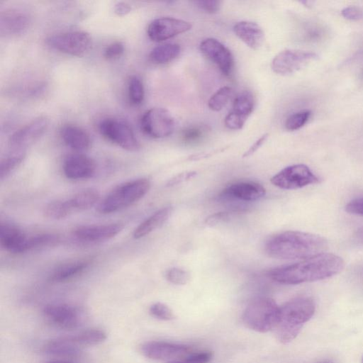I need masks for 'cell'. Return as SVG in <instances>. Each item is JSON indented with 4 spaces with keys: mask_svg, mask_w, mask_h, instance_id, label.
<instances>
[{
    "mask_svg": "<svg viewBox=\"0 0 363 363\" xmlns=\"http://www.w3.org/2000/svg\"><path fill=\"white\" fill-rule=\"evenodd\" d=\"M344 267L345 262L340 257L323 252L294 264L272 269L268 275L279 284L294 285L330 278L342 272Z\"/></svg>",
    "mask_w": 363,
    "mask_h": 363,
    "instance_id": "6da1fadb",
    "label": "cell"
},
{
    "mask_svg": "<svg viewBox=\"0 0 363 363\" xmlns=\"http://www.w3.org/2000/svg\"><path fill=\"white\" fill-rule=\"evenodd\" d=\"M327 248L325 238L296 230L276 234L265 245V251L269 257L281 259H304L325 252Z\"/></svg>",
    "mask_w": 363,
    "mask_h": 363,
    "instance_id": "7a4b0ae2",
    "label": "cell"
},
{
    "mask_svg": "<svg viewBox=\"0 0 363 363\" xmlns=\"http://www.w3.org/2000/svg\"><path fill=\"white\" fill-rule=\"evenodd\" d=\"M315 310V303L310 297H296L285 303L279 307L278 320L272 330L276 338L283 344L291 342L312 318Z\"/></svg>",
    "mask_w": 363,
    "mask_h": 363,
    "instance_id": "3957f363",
    "label": "cell"
},
{
    "mask_svg": "<svg viewBox=\"0 0 363 363\" xmlns=\"http://www.w3.org/2000/svg\"><path fill=\"white\" fill-rule=\"evenodd\" d=\"M150 182L138 178L120 184L99 202L97 211L108 214L123 209L141 199L149 191Z\"/></svg>",
    "mask_w": 363,
    "mask_h": 363,
    "instance_id": "277c9868",
    "label": "cell"
},
{
    "mask_svg": "<svg viewBox=\"0 0 363 363\" xmlns=\"http://www.w3.org/2000/svg\"><path fill=\"white\" fill-rule=\"evenodd\" d=\"M279 306L269 297H258L245 308L242 319L245 326L259 333L273 330L279 318Z\"/></svg>",
    "mask_w": 363,
    "mask_h": 363,
    "instance_id": "5b68a950",
    "label": "cell"
},
{
    "mask_svg": "<svg viewBox=\"0 0 363 363\" xmlns=\"http://www.w3.org/2000/svg\"><path fill=\"white\" fill-rule=\"evenodd\" d=\"M271 183L282 189H297L319 183L320 179L303 164L288 166L270 179Z\"/></svg>",
    "mask_w": 363,
    "mask_h": 363,
    "instance_id": "8992f818",
    "label": "cell"
},
{
    "mask_svg": "<svg viewBox=\"0 0 363 363\" xmlns=\"http://www.w3.org/2000/svg\"><path fill=\"white\" fill-rule=\"evenodd\" d=\"M99 129L104 138L124 150L134 152L140 149V143L132 128L122 120L104 118L99 123Z\"/></svg>",
    "mask_w": 363,
    "mask_h": 363,
    "instance_id": "52a82bcc",
    "label": "cell"
},
{
    "mask_svg": "<svg viewBox=\"0 0 363 363\" xmlns=\"http://www.w3.org/2000/svg\"><path fill=\"white\" fill-rule=\"evenodd\" d=\"M46 43L60 52L79 57L90 49L91 37L84 31H70L50 36Z\"/></svg>",
    "mask_w": 363,
    "mask_h": 363,
    "instance_id": "ba28073f",
    "label": "cell"
},
{
    "mask_svg": "<svg viewBox=\"0 0 363 363\" xmlns=\"http://www.w3.org/2000/svg\"><path fill=\"white\" fill-rule=\"evenodd\" d=\"M143 133L152 138H164L170 135L175 122L171 113L165 108L155 107L146 111L140 121Z\"/></svg>",
    "mask_w": 363,
    "mask_h": 363,
    "instance_id": "9c48e42d",
    "label": "cell"
},
{
    "mask_svg": "<svg viewBox=\"0 0 363 363\" xmlns=\"http://www.w3.org/2000/svg\"><path fill=\"white\" fill-rule=\"evenodd\" d=\"M140 350L146 357L167 363L182 360L196 352L189 345L157 340L145 342Z\"/></svg>",
    "mask_w": 363,
    "mask_h": 363,
    "instance_id": "30bf717a",
    "label": "cell"
},
{
    "mask_svg": "<svg viewBox=\"0 0 363 363\" xmlns=\"http://www.w3.org/2000/svg\"><path fill=\"white\" fill-rule=\"evenodd\" d=\"M316 58L317 55L312 52L286 49L274 56L271 68L274 73L286 76L299 71Z\"/></svg>",
    "mask_w": 363,
    "mask_h": 363,
    "instance_id": "8fae6325",
    "label": "cell"
},
{
    "mask_svg": "<svg viewBox=\"0 0 363 363\" xmlns=\"http://www.w3.org/2000/svg\"><path fill=\"white\" fill-rule=\"evenodd\" d=\"M191 28V24L188 21L171 17H162L150 22L147 33L151 40L162 42L187 32Z\"/></svg>",
    "mask_w": 363,
    "mask_h": 363,
    "instance_id": "7c38bea8",
    "label": "cell"
},
{
    "mask_svg": "<svg viewBox=\"0 0 363 363\" xmlns=\"http://www.w3.org/2000/svg\"><path fill=\"white\" fill-rule=\"evenodd\" d=\"M200 50L223 74L229 76L232 73L234 66L233 55L219 40L212 38L203 40L200 44Z\"/></svg>",
    "mask_w": 363,
    "mask_h": 363,
    "instance_id": "4fadbf2b",
    "label": "cell"
},
{
    "mask_svg": "<svg viewBox=\"0 0 363 363\" xmlns=\"http://www.w3.org/2000/svg\"><path fill=\"white\" fill-rule=\"evenodd\" d=\"M45 317L53 325L65 330L77 328L82 321L80 311L67 304H50L43 309Z\"/></svg>",
    "mask_w": 363,
    "mask_h": 363,
    "instance_id": "5bb4252c",
    "label": "cell"
},
{
    "mask_svg": "<svg viewBox=\"0 0 363 363\" xmlns=\"http://www.w3.org/2000/svg\"><path fill=\"white\" fill-rule=\"evenodd\" d=\"M48 125L45 117H39L11 135L9 145L13 150L24 149L38 140L45 132Z\"/></svg>",
    "mask_w": 363,
    "mask_h": 363,
    "instance_id": "9a60e30c",
    "label": "cell"
},
{
    "mask_svg": "<svg viewBox=\"0 0 363 363\" xmlns=\"http://www.w3.org/2000/svg\"><path fill=\"white\" fill-rule=\"evenodd\" d=\"M62 169L65 177L69 179H86L92 177L94 174L96 164L87 155L74 153L65 157Z\"/></svg>",
    "mask_w": 363,
    "mask_h": 363,
    "instance_id": "2e32d148",
    "label": "cell"
},
{
    "mask_svg": "<svg viewBox=\"0 0 363 363\" xmlns=\"http://www.w3.org/2000/svg\"><path fill=\"white\" fill-rule=\"evenodd\" d=\"M254 99L249 92L240 93L235 99L233 109L225 116V125L230 130H240L254 108Z\"/></svg>",
    "mask_w": 363,
    "mask_h": 363,
    "instance_id": "e0dca14e",
    "label": "cell"
},
{
    "mask_svg": "<svg viewBox=\"0 0 363 363\" xmlns=\"http://www.w3.org/2000/svg\"><path fill=\"white\" fill-rule=\"evenodd\" d=\"M28 238L15 224L7 222L1 223V245L9 252L19 254L28 251Z\"/></svg>",
    "mask_w": 363,
    "mask_h": 363,
    "instance_id": "ac0fdd59",
    "label": "cell"
},
{
    "mask_svg": "<svg viewBox=\"0 0 363 363\" xmlns=\"http://www.w3.org/2000/svg\"><path fill=\"white\" fill-rule=\"evenodd\" d=\"M122 223L82 225L74 230V236L86 242H101L113 238L122 231Z\"/></svg>",
    "mask_w": 363,
    "mask_h": 363,
    "instance_id": "d6986e66",
    "label": "cell"
},
{
    "mask_svg": "<svg viewBox=\"0 0 363 363\" xmlns=\"http://www.w3.org/2000/svg\"><path fill=\"white\" fill-rule=\"evenodd\" d=\"M30 18L25 11L11 9L1 14L0 28L1 35H18L25 32L29 26Z\"/></svg>",
    "mask_w": 363,
    "mask_h": 363,
    "instance_id": "ffe728a7",
    "label": "cell"
},
{
    "mask_svg": "<svg viewBox=\"0 0 363 363\" xmlns=\"http://www.w3.org/2000/svg\"><path fill=\"white\" fill-rule=\"evenodd\" d=\"M266 190L260 184L242 182L233 184L221 192V196L244 201H255L264 196Z\"/></svg>",
    "mask_w": 363,
    "mask_h": 363,
    "instance_id": "44dd1931",
    "label": "cell"
},
{
    "mask_svg": "<svg viewBox=\"0 0 363 363\" xmlns=\"http://www.w3.org/2000/svg\"><path fill=\"white\" fill-rule=\"evenodd\" d=\"M235 35L246 45L255 50H259L264 43V33L256 23L252 21H240L233 28Z\"/></svg>",
    "mask_w": 363,
    "mask_h": 363,
    "instance_id": "7402d4cb",
    "label": "cell"
},
{
    "mask_svg": "<svg viewBox=\"0 0 363 363\" xmlns=\"http://www.w3.org/2000/svg\"><path fill=\"white\" fill-rule=\"evenodd\" d=\"M60 133L64 143L74 150L84 151L90 147L89 135L79 126L66 124L61 128Z\"/></svg>",
    "mask_w": 363,
    "mask_h": 363,
    "instance_id": "603a6c76",
    "label": "cell"
},
{
    "mask_svg": "<svg viewBox=\"0 0 363 363\" xmlns=\"http://www.w3.org/2000/svg\"><path fill=\"white\" fill-rule=\"evenodd\" d=\"M172 210V206H165L155 211L134 230L133 238L140 239L160 228L170 218Z\"/></svg>",
    "mask_w": 363,
    "mask_h": 363,
    "instance_id": "cb8c5ba5",
    "label": "cell"
},
{
    "mask_svg": "<svg viewBox=\"0 0 363 363\" xmlns=\"http://www.w3.org/2000/svg\"><path fill=\"white\" fill-rule=\"evenodd\" d=\"M80 346L72 337H60L48 341L43 347L47 354L58 357L75 356L81 351Z\"/></svg>",
    "mask_w": 363,
    "mask_h": 363,
    "instance_id": "d4e9b609",
    "label": "cell"
},
{
    "mask_svg": "<svg viewBox=\"0 0 363 363\" xmlns=\"http://www.w3.org/2000/svg\"><path fill=\"white\" fill-rule=\"evenodd\" d=\"M91 261L88 259H77L58 267L50 277L52 281L62 282L80 275L85 271Z\"/></svg>",
    "mask_w": 363,
    "mask_h": 363,
    "instance_id": "484cf974",
    "label": "cell"
},
{
    "mask_svg": "<svg viewBox=\"0 0 363 363\" xmlns=\"http://www.w3.org/2000/svg\"><path fill=\"white\" fill-rule=\"evenodd\" d=\"M181 47L176 43H164L155 47L150 53V60L159 65L167 64L177 58Z\"/></svg>",
    "mask_w": 363,
    "mask_h": 363,
    "instance_id": "4316f807",
    "label": "cell"
},
{
    "mask_svg": "<svg viewBox=\"0 0 363 363\" xmlns=\"http://www.w3.org/2000/svg\"><path fill=\"white\" fill-rule=\"evenodd\" d=\"M99 198L96 189L88 188L78 191L69 201L73 210H87L94 206Z\"/></svg>",
    "mask_w": 363,
    "mask_h": 363,
    "instance_id": "83f0119b",
    "label": "cell"
},
{
    "mask_svg": "<svg viewBox=\"0 0 363 363\" xmlns=\"http://www.w3.org/2000/svg\"><path fill=\"white\" fill-rule=\"evenodd\" d=\"M73 211L69 199L54 201L47 204L44 210V214L48 218L59 220L66 218Z\"/></svg>",
    "mask_w": 363,
    "mask_h": 363,
    "instance_id": "f1b7e54d",
    "label": "cell"
},
{
    "mask_svg": "<svg viewBox=\"0 0 363 363\" xmlns=\"http://www.w3.org/2000/svg\"><path fill=\"white\" fill-rule=\"evenodd\" d=\"M73 337L82 347L91 346L104 342L106 339V334L102 330L91 328L85 330Z\"/></svg>",
    "mask_w": 363,
    "mask_h": 363,
    "instance_id": "f546056e",
    "label": "cell"
},
{
    "mask_svg": "<svg viewBox=\"0 0 363 363\" xmlns=\"http://www.w3.org/2000/svg\"><path fill=\"white\" fill-rule=\"evenodd\" d=\"M25 150H13L8 156L2 159L0 164V178L7 177L23 160Z\"/></svg>",
    "mask_w": 363,
    "mask_h": 363,
    "instance_id": "4dcf8cb0",
    "label": "cell"
},
{
    "mask_svg": "<svg viewBox=\"0 0 363 363\" xmlns=\"http://www.w3.org/2000/svg\"><path fill=\"white\" fill-rule=\"evenodd\" d=\"M232 94L230 86H225L220 88L208 100V106L213 111L222 110L228 104Z\"/></svg>",
    "mask_w": 363,
    "mask_h": 363,
    "instance_id": "1f68e13d",
    "label": "cell"
},
{
    "mask_svg": "<svg viewBox=\"0 0 363 363\" xmlns=\"http://www.w3.org/2000/svg\"><path fill=\"white\" fill-rule=\"evenodd\" d=\"M145 90L141 79L137 75L130 78L128 83V97L133 105H140L144 99Z\"/></svg>",
    "mask_w": 363,
    "mask_h": 363,
    "instance_id": "d6a6232c",
    "label": "cell"
},
{
    "mask_svg": "<svg viewBox=\"0 0 363 363\" xmlns=\"http://www.w3.org/2000/svg\"><path fill=\"white\" fill-rule=\"evenodd\" d=\"M311 114L310 111H301L291 114L285 122L286 129L290 131L300 129L307 123Z\"/></svg>",
    "mask_w": 363,
    "mask_h": 363,
    "instance_id": "836d02e7",
    "label": "cell"
},
{
    "mask_svg": "<svg viewBox=\"0 0 363 363\" xmlns=\"http://www.w3.org/2000/svg\"><path fill=\"white\" fill-rule=\"evenodd\" d=\"M149 312L152 316L162 320H172L176 317L168 306L160 302L152 304Z\"/></svg>",
    "mask_w": 363,
    "mask_h": 363,
    "instance_id": "e575fe53",
    "label": "cell"
},
{
    "mask_svg": "<svg viewBox=\"0 0 363 363\" xmlns=\"http://www.w3.org/2000/svg\"><path fill=\"white\" fill-rule=\"evenodd\" d=\"M165 277L169 282L176 285H184L190 280L189 272L177 267L169 269Z\"/></svg>",
    "mask_w": 363,
    "mask_h": 363,
    "instance_id": "d590c367",
    "label": "cell"
},
{
    "mask_svg": "<svg viewBox=\"0 0 363 363\" xmlns=\"http://www.w3.org/2000/svg\"><path fill=\"white\" fill-rule=\"evenodd\" d=\"M58 240L56 235L53 234H39L28 238L29 250L35 248H39L54 244Z\"/></svg>",
    "mask_w": 363,
    "mask_h": 363,
    "instance_id": "8d00e7d4",
    "label": "cell"
},
{
    "mask_svg": "<svg viewBox=\"0 0 363 363\" xmlns=\"http://www.w3.org/2000/svg\"><path fill=\"white\" fill-rule=\"evenodd\" d=\"M213 358V353L211 351H198L184 359L169 363H209Z\"/></svg>",
    "mask_w": 363,
    "mask_h": 363,
    "instance_id": "74e56055",
    "label": "cell"
},
{
    "mask_svg": "<svg viewBox=\"0 0 363 363\" xmlns=\"http://www.w3.org/2000/svg\"><path fill=\"white\" fill-rule=\"evenodd\" d=\"M125 51L123 43L116 41L108 45L104 52V57L108 60H115L120 57Z\"/></svg>",
    "mask_w": 363,
    "mask_h": 363,
    "instance_id": "f35d334b",
    "label": "cell"
},
{
    "mask_svg": "<svg viewBox=\"0 0 363 363\" xmlns=\"http://www.w3.org/2000/svg\"><path fill=\"white\" fill-rule=\"evenodd\" d=\"M345 211L349 213L363 216V197L354 199L347 203Z\"/></svg>",
    "mask_w": 363,
    "mask_h": 363,
    "instance_id": "ab89813d",
    "label": "cell"
},
{
    "mask_svg": "<svg viewBox=\"0 0 363 363\" xmlns=\"http://www.w3.org/2000/svg\"><path fill=\"white\" fill-rule=\"evenodd\" d=\"M195 4L201 9L208 13H216L219 10L220 2L214 0L196 1Z\"/></svg>",
    "mask_w": 363,
    "mask_h": 363,
    "instance_id": "60d3db41",
    "label": "cell"
},
{
    "mask_svg": "<svg viewBox=\"0 0 363 363\" xmlns=\"http://www.w3.org/2000/svg\"><path fill=\"white\" fill-rule=\"evenodd\" d=\"M341 13L344 18L348 20L356 21L363 17V11L356 6H348L343 9Z\"/></svg>",
    "mask_w": 363,
    "mask_h": 363,
    "instance_id": "b9f144b4",
    "label": "cell"
},
{
    "mask_svg": "<svg viewBox=\"0 0 363 363\" xmlns=\"http://www.w3.org/2000/svg\"><path fill=\"white\" fill-rule=\"evenodd\" d=\"M229 216L230 215L227 212L216 213L207 217L204 223L207 226H214L229 219Z\"/></svg>",
    "mask_w": 363,
    "mask_h": 363,
    "instance_id": "7bdbcfd3",
    "label": "cell"
},
{
    "mask_svg": "<svg viewBox=\"0 0 363 363\" xmlns=\"http://www.w3.org/2000/svg\"><path fill=\"white\" fill-rule=\"evenodd\" d=\"M196 175V172L194 171H189V172H184L182 173H180L171 179L167 182V185L168 186H172L177 185L178 184H180L182 182H184L185 181L189 180L191 178L194 177Z\"/></svg>",
    "mask_w": 363,
    "mask_h": 363,
    "instance_id": "ee69618b",
    "label": "cell"
},
{
    "mask_svg": "<svg viewBox=\"0 0 363 363\" xmlns=\"http://www.w3.org/2000/svg\"><path fill=\"white\" fill-rule=\"evenodd\" d=\"M268 136V133L262 135L249 147V149L243 154L242 157H247L253 155L265 143Z\"/></svg>",
    "mask_w": 363,
    "mask_h": 363,
    "instance_id": "f6af8a7d",
    "label": "cell"
},
{
    "mask_svg": "<svg viewBox=\"0 0 363 363\" xmlns=\"http://www.w3.org/2000/svg\"><path fill=\"white\" fill-rule=\"evenodd\" d=\"M202 132L198 128H189L184 132L183 138L185 141L191 142L201 137Z\"/></svg>",
    "mask_w": 363,
    "mask_h": 363,
    "instance_id": "bcb514c9",
    "label": "cell"
},
{
    "mask_svg": "<svg viewBox=\"0 0 363 363\" xmlns=\"http://www.w3.org/2000/svg\"><path fill=\"white\" fill-rule=\"evenodd\" d=\"M131 10L130 5L125 2H118L114 6V11L118 16H124Z\"/></svg>",
    "mask_w": 363,
    "mask_h": 363,
    "instance_id": "7dc6e473",
    "label": "cell"
},
{
    "mask_svg": "<svg viewBox=\"0 0 363 363\" xmlns=\"http://www.w3.org/2000/svg\"><path fill=\"white\" fill-rule=\"evenodd\" d=\"M355 236L359 241L363 242V227L357 230Z\"/></svg>",
    "mask_w": 363,
    "mask_h": 363,
    "instance_id": "c3c4849f",
    "label": "cell"
},
{
    "mask_svg": "<svg viewBox=\"0 0 363 363\" xmlns=\"http://www.w3.org/2000/svg\"><path fill=\"white\" fill-rule=\"evenodd\" d=\"M47 363H74L72 361L67 360V359H54L51 360Z\"/></svg>",
    "mask_w": 363,
    "mask_h": 363,
    "instance_id": "681fc988",
    "label": "cell"
},
{
    "mask_svg": "<svg viewBox=\"0 0 363 363\" xmlns=\"http://www.w3.org/2000/svg\"><path fill=\"white\" fill-rule=\"evenodd\" d=\"M362 363H363V358H362Z\"/></svg>",
    "mask_w": 363,
    "mask_h": 363,
    "instance_id": "f907efd6",
    "label": "cell"
}]
</instances>
